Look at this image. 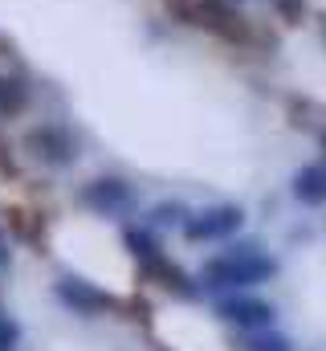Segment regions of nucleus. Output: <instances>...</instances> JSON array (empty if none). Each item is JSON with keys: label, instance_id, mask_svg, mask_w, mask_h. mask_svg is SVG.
Masks as SVG:
<instances>
[{"label": "nucleus", "instance_id": "nucleus-1", "mask_svg": "<svg viewBox=\"0 0 326 351\" xmlns=\"http://www.w3.org/2000/svg\"><path fill=\"white\" fill-rule=\"evenodd\" d=\"M277 274V262L269 254H261L257 245H237L221 258L204 265V286L212 290H244V286H257V282H269Z\"/></svg>", "mask_w": 326, "mask_h": 351}, {"label": "nucleus", "instance_id": "nucleus-2", "mask_svg": "<svg viewBox=\"0 0 326 351\" xmlns=\"http://www.w3.org/2000/svg\"><path fill=\"white\" fill-rule=\"evenodd\" d=\"M241 221H244L241 208H233V204H216V208L192 213V217L184 221V233H188V241H221V237L237 233Z\"/></svg>", "mask_w": 326, "mask_h": 351}, {"label": "nucleus", "instance_id": "nucleus-3", "mask_svg": "<svg viewBox=\"0 0 326 351\" xmlns=\"http://www.w3.org/2000/svg\"><path fill=\"white\" fill-rule=\"evenodd\" d=\"M221 319L241 327V331H265L273 323V306L261 302V298H249V294H237V298H225L221 302Z\"/></svg>", "mask_w": 326, "mask_h": 351}, {"label": "nucleus", "instance_id": "nucleus-4", "mask_svg": "<svg viewBox=\"0 0 326 351\" xmlns=\"http://www.w3.org/2000/svg\"><path fill=\"white\" fill-rule=\"evenodd\" d=\"M82 200L94 208V213H123V208H131V188L123 184V180H114V176H106V180H94V184H86V192H82Z\"/></svg>", "mask_w": 326, "mask_h": 351}, {"label": "nucleus", "instance_id": "nucleus-5", "mask_svg": "<svg viewBox=\"0 0 326 351\" xmlns=\"http://www.w3.org/2000/svg\"><path fill=\"white\" fill-rule=\"evenodd\" d=\"M29 147H33V156L45 160V164H70V160H74V139H70L62 127H41V131H33V135H29Z\"/></svg>", "mask_w": 326, "mask_h": 351}, {"label": "nucleus", "instance_id": "nucleus-6", "mask_svg": "<svg viewBox=\"0 0 326 351\" xmlns=\"http://www.w3.org/2000/svg\"><path fill=\"white\" fill-rule=\"evenodd\" d=\"M58 294H62V302H70L82 315H94V311H110V306H114L110 294H102V290H94V286H86V282H74V278H66V282L58 286Z\"/></svg>", "mask_w": 326, "mask_h": 351}, {"label": "nucleus", "instance_id": "nucleus-7", "mask_svg": "<svg viewBox=\"0 0 326 351\" xmlns=\"http://www.w3.org/2000/svg\"><path fill=\"white\" fill-rule=\"evenodd\" d=\"M294 196L302 204H326V164H306L294 176Z\"/></svg>", "mask_w": 326, "mask_h": 351}, {"label": "nucleus", "instance_id": "nucleus-8", "mask_svg": "<svg viewBox=\"0 0 326 351\" xmlns=\"http://www.w3.org/2000/svg\"><path fill=\"white\" fill-rule=\"evenodd\" d=\"M25 106V86L16 78H4L0 74V114H16Z\"/></svg>", "mask_w": 326, "mask_h": 351}, {"label": "nucleus", "instance_id": "nucleus-9", "mask_svg": "<svg viewBox=\"0 0 326 351\" xmlns=\"http://www.w3.org/2000/svg\"><path fill=\"white\" fill-rule=\"evenodd\" d=\"M244 351H290V343H286V335H269V327H265V331H249Z\"/></svg>", "mask_w": 326, "mask_h": 351}, {"label": "nucleus", "instance_id": "nucleus-10", "mask_svg": "<svg viewBox=\"0 0 326 351\" xmlns=\"http://www.w3.org/2000/svg\"><path fill=\"white\" fill-rule=\"evenodd\" d=\"M16 335H21V331H16V323L0 311V351H12V348H16Z\"/></svg>", "mask_w": 326, "mask_h": 351}, {"label": "nucleus", "instance_id": "nucleus-11", "mask_svg": "<svg viewBox=\"0 0 326 351\" xmlns=\"http://www.w3.org/2000/svg\"><path fill=\"white\" fill-rule=\"evenodd\" d=\"M323 147H326V135H323Z\"/></svg>", "mask_w": 326, "mask_h": 351}]
</instances>
